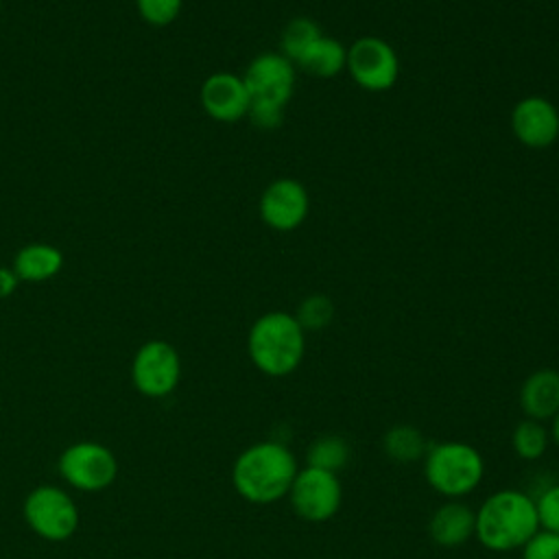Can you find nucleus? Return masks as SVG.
Masks as SVG:
<instances>
[{
    "mask_svg": "<svg viewBox=\"0 0 559 559\" xmlns=\"http://www.w3.org/2000/svg\"><path fill=\"white\" fill-rule=\"evenodd\" d=\"M17 282H20V280H17V275L13 273L11 266H0V299L13 295L15 288H17Z\"/></svg>",
    "mask_w": 559,
    "mask_h": 559,
    "instance_id": "obj_27",
    "label": "nucleus"
},
{
    "mask_svg": "<svg viewBox=\"0 0 559 559\" xmlns=\"http://www.w3.org/2000/svg\"><path fill=\"white\" fill-rule=\"evenodd\" d=\"M179 376V354L166 341H148L133 356L131 380L135 389L148 397H164L175 391Z\"/></svg>",
    "mask_w": 559,
    "mask_h": 559,
    "instance_id": "obj_8",
    "label": "nucleus"
},
{
    "mask_svg": "<svg viewBox=\"0 0 559 559\" xmlns=\"http://www.w3.org/2000/svg\"><path fill=\"white\" fill-rule=\"evenodd\" d=\"M476 528V511H472L461 500H448L435 509L428 533L437 546L456 548L463 546L469 537H474Z\"/></svg>",
    "mask_w": 559,
    "mask_h": 559,
    "instance_id": "obj_14",
    "label": "nucleus"
},
{
    "mask_svg": "<svg viewBox=\"0 0 559 559\" xmlns=\"http://www.w3.org/2000/svg\"><path fill=\"white\" fill-rule=\"evenodd\" d=\"M249 120L262 129V131H273L282 124L284 120V107L275 105V103H266V100H251L249 111H247Z\"/></svg>",
    "mask_w": 559,
    "mask_h": 559,
    "instance_id": "obj_26",
    "label": "nucleus"
},
{
    "mask_svg": "<svg viewBox=\"0 0 559 559\" xmlns=\"http://www.w3.org/2000/svg\"><path fill=\"white\" fill-rule=\"evenodd\" d=\"M349 445L343 437L338 435H323L317 437L306 454V461L310 467H319V469H328V472H338L347 465L349 461Z\"/></svg>",
    "mask_w": 559,
    "mask_h": 559,
    "instance_id": "obj_20",
    "label": "nucleus"
},
{
    "mask_svg": "<svg viewBox=\"0 0 559 559\" xmlns=\"http://www.w3.org/2000/svg\"><path fill=\"white\" fill-rule=\"evenodd\" d=\"M513 135L528 148H546L559 138V111L544 96H526L511 111Z\"/></svg>",
    "mask_w": 559,
    "mask_h": 559,
    "instance_id": "obj_12",
    "label": "nucleus"
},
{
    "mask_svg": "<svg viewBox=\"0 0 559 559\" xmlns=\"http://www.w3.org/2000/svg\"><path fill=\"white\" fill-rule=\"evenodd\" d=\"M251 100L286 105L295 90V66L280 52L258 55L242 76Z\"/></svg>",
    "mask_w": 559,
    "mask_h": 559,
    "instance_id": "obj_10",
    "label": "nucleus"
},
{
    "mask_svg": "<svg viewBox=\"0 0 559 559\" xmlns=\"http://www.w3.org/2000/svg\"><path fill=\"white\" fill-rule=\"evenodd\" d=\"M352 79L369 90L384 92L395 85L400 61L393 46L380 37H360L347 48V63Z\"/></svg>",
    "mask_w": 559,
    "mask_h": 559,
    "instance_id": "obj_7",
    "label": "nucleus"
},
{
    "mask_svg": "<svg viewBox=\"0 0 559 559\" xmlns=\"http://www.w3.org/2000/svg\"><path fill=\"white\" fill-rule=\"evenodd\" d=\"M183 0H135L140 17L151 26H168L181 13Z\"/></svg>",
    "mask_w": 559,
    "mask_h": 559,
    "instance_id": "obj_23",
    "label": "nucleus"
},
{
    "mask_svg": "<svg viewBox=\"0 0 559 559\" xmlns=\"http://www.w3.org/2000/svg\"><path fill=\"white\" fill-rule=\"evenodd\" d=\"M321 35L323 33L319 31L317 22H312L310 17H295L282 31V55L290 63H299Z\"/></svg>",
    "mask_w": 559,
    "mask_h": 559,
    "instance_id": "obj_19",
    "label": "nucleus"
},
{
    "mask_svg": "<svg viewBox=\"0 0 559 559\" xmlns=\"http://www.w3.org/2000/svg\"><path fill=\"white\" fill-rule=\"evenodd\" d=\"M24 518L39 537L50 542L68 539L79 524L72 498L63 489L50 485H41L28 493L24 502Z\"/></svg>",
    "mask_w": 559,
    "mask_h": 559,
    "instance_id": "obj_6",
    "label": "nucleus"
},
{
    "mask_svg": "<svg viewBox=\"0 0 559 559\" xmlns=\"http://www.w3.org/2000/svg\"><path fill=\"white\" fill-rule=\"evenodd\" d=\"M203 111L218 122H236L247 116L251 96L242 76L231 72L210 74L199 92Z\"/></svg>",
    "mask_w": 559,
    "mask_h": 559,
    "instance_id": "obj_13",
    "label": "nucleus"
},
{
    "mask_svg": "<svg viewBox=\"0 0 559 559\" xmlns=\"http://www.w3.org/2000/svg\"><path fill=\"white\" fill-rule=\"evenodd\" d=\"M251 362L271 378L293 373L306 354V332L295 314L273 310L255 319L247 336Z\"/></svg>",
    "mask_w": 559,
    "mask_h": 559,
    "instance_id": "obj_3",
    "label": "nucleus"
},
{
    "mask_svg": "<svg viewBox=\"0 0 559 559\" xmlns=\"http://www.w3.org/2000/svg\"><path fill=\"white\" fill-rule=\"evenodd\" d=\"M382 448H384L386 456L397 463L419 461V459H424V454L428 450L424 435L415 426H408V424L389 428L382 437Z\"/></svg>",
    "mask_w": 559,
    "mask_h": 559,
    "instance_id": "obj_18",
    "label": "nucleus"
},
{
    "mask_svg": "<svg viewBox=\"0 0 559 559\" xmlns=\"http://www.w3.org/2000/svg\"><path fill=\"white\" fill-rule=\"evenodd\" d=\"M297 461L282 441H260L242 450L231 469L234 489L253 504H269L284 496L297 476Z\"/></svg>",
    "mask_w": 559,
    "mask_h": 559,
    "instance_id": "obj_1",
    "label": "nucleus"
},
{
    "mask_svg": "<svg viewBox=\"0 0 559 559\" xmlns=\"http://www.w3.org/2000/svg\"><path fill=\"white\" fill-rule=\"evenodd\" d=\"M59 472L72 487L83 491H98L114 483L118 463L111 450L105 445L81 441L61 454Z\"/></svg>",
    "mask_w": 559,
    "mask_h": 559,
    "instance_id": "obj_9",
    "label": "nucleus"
},
{
    "mask_svg": "<svg viewBox=\"0 0 559 559\" xmlns=\"http://www.w3.org/2000/svg\"><path fill=\"white\" fill-rule=\"evenodd\" d=\"M522 559H559V533L539 528L522 546Z\"/></svg>",
    "mask_w": 559,
    "mask_h": 559,
    "instance_id": "obj_25",
    "label": "nucleus"
},
{
    "mask_svg": "<svg viewBox=\"0 0 559 559\" xmlns=\"http://www.w3.org/2000/svg\"><path fill=\"white\" fill-rule=\"evenodd\" d=\"M345 63H347V50L341 46V41H336L334 37L321 35L297 66H301L312 76L330 79V76H336L345 68Z\"/></svg>",
    "mask_w": 559,
    "mask_h": 559,
    "instance_id": "obj_17",
    "label": "nucleus"
},
{
    "mask_svg": "<svg viewBox=\"0 0 559 559\" xmlns=\"http://www.w3.org/2000/svg\"><path fill=\"white\" fill-rule=\"evenodd\" d=\"M550 439H552L555 445L559 448V413L550 419Z\"/></svg>",
    "mask_w": 559,
    "mask_h": 559,
    "instance_id": "obj_28",
    "label": "nucleus"
},
{
    "mask_svg": "<svg viewBox=\"0 0 559 559\" xmlns=\"http://www.w3.org/2000/svg\"><path fill=\"white\" fill-rule=\"evenodd\" d=\"M293 511L306 522H325L336 515L343 502V487L334 472L306 465L288 489Z\"/></svg>",
    "mask_w": 559,
    "mask_h": 559,
    "instance_id": "obj_5",
    "label": "nucleus"
},
{
    "mask_svg": "<svg viewBox=\"0 0 559 559\" xmlns=\"http://www.w3.org/2000/svg\"><path fill=\"white\" fill-rule=\"evenodd\" d=\"M520 406L528 419L546 421L559 413V371L537 369L520 389Z\"/></svg>",
    "mask_w": 559,
    "mask_h": 559,
    "instance_id": "obj_15",
    "label": "nucleus"
},
{
    "mask_svg": "<svg viewBox=\"0 0 559 559\" xmlns=\"http://www.w3.org/2000/svg\"><path fill=\"white\" fill-rule=\"evenodd\" d=\"M539 531L535 498L520 489H500L476 511V539L493 552L522 548Z\"/></svg>",
    "mask_w": 559,
    "mask_h": 559,
    "instance_id": "obj_2",
    "label": "nucleus"
},
{
    "mask_svg": "<svg viewBox=\"0 0 559 559\" xmlns=\"http://www.w3.org/2000/svg\"><path fill=\"white\" fill-rule=\"evenodd\" d=\"M334 317V304L325 295H310L306 297L297 308V323L304 328V332H317L330 325Z\"/></svg>",
    "mask_w": 559,
    "mask_h": 559,
    "instance_id": "obj_22",
    "label": "nucleus"
},
{
    "mask_svg": "<svg viewBox=\"0 0 559 559\" xmlns=\"http://www.w3.org/2000/svg\"><path fill=\"white\" fill-rule=\"evenodd\" d=\"M550 443V432L544 428L542 421L535 419H522L511 435L513 452L524 461H537L546 454Z\"/></svg>",
    "mask_w": 559,
    "mask_h": 559,
    "instance_id": "obj_21",
    "label": "nucleus"
},
{
    "mask_svg": "<svg viewBox=\"0 0 559 559\" xmlns=\"http://www.w3.org/2000/svg\"><path fill=\"white\" fill-rule=\"evenodd\" d=\"M424 474L437 493L459 500L480 485L485 476V461L469 443L443 441L426 450Z\"/></svg>",
    "mask_w": 559,
    "mask_h": 559,
    "instance_id": "obj_4",
    "label": "nucleus"
},
{
    "mask_svg": "<svg viewBox=\"0 0 559 559\" xmlns=\"http://www.w3.org/2000/svg\"><path fill=\"white\" fill-rule=\"evenodd\" d=\"M308 207L310 201L306 188L290 177L271 181L260 197V216L269 227L277 231H290L299 227L308 216Z\"/></svg>",
    "mask_w": 559,
    "mask_h": 559,
    "instance_id": "obj_11",
    "label": "nucleus"
},
{
    "mask_svg": "<svg viewBox=\"0 0 559 559\" xmlns=\"http://www.w3.org/2000/svg\"><path fill=\"white\" fill-rule=\"evenodd\" d=\"M535 509H537L539 528L550 531V533H559V483L546 487L535 498Z\"/></svg>",
    "mask_w": 559,
    "mask_h": 559,
    "instance_id": "obj_24",
    "label": "nucleus"
},
{
    "mask_svg": "<svg viewBox=\"0 0 559 559\" xmlns=\"http://www.w3.org/2000/svg\"><path fill=\"white\" fill-rule=\"evenodd\" d=\"M63 266V253L46 242L24 245L13 258V273L20 282H46L52 280Z\"/></svg>",
    "mask_w": 559,
    "mask_h": 559,
    "instance_id": "obj_16",
    "label": "nucleus"
},
{
    "mask_svg": "<svg viewBox=\"0 0 559 559\" xmlns=\"http://www.w3.org/2000/svg\"><path fill=\"white\" fill-rule=\"evenodd\" d=\"M0 9H2V0H0Z\"/></svg>",
    "mask_w": 559,
    "mask_h": 559,
    "instance_id": "obj_29",
    "label": "nucleus"
}]
</instances>
